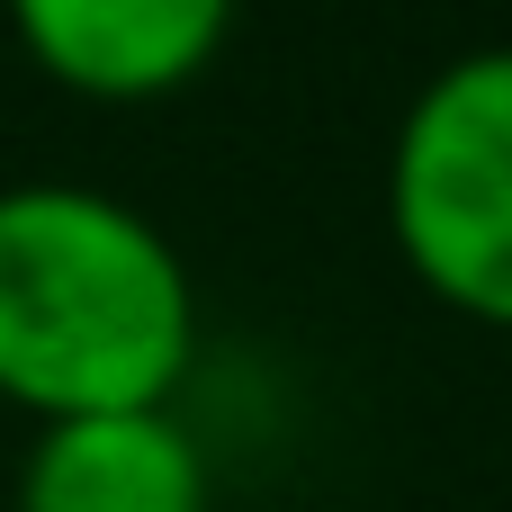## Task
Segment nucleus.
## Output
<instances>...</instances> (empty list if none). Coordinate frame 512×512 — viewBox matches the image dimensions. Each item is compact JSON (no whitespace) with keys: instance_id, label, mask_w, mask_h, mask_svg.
<instances>
[{"instance_id":"f257e3e1","label":"nucleus","mask_w":512,"mask_h":512,"mask_svg":"<svg viewBox=\"0 0 512 512\" xmlns=\"http://www.w3.org/2000/svg\"><path fill=\"white\" fill-rule=\"evenodd\" d=\"M198 369V279L117 189H0V405L36 423L180 405Z\"/></svg>"},{"instance_id":"f03ea898","label":"nucleus","mask_w":512,"mask_h":512,"mask_svg":"<svg viewBox=\"0 0 512 512\" xmlns=\"http://www.w3.org/2000/svg\"><path fill=\"white\" fill-rule=\"evenodd\" d=\"M387 234L423 297L512 333V45L450 54L387 135Z\"/></svg>"},{"instance_id":"7ed1b4c3","label":"nucleus","mask_w":512,"mask_h":512,"mask_svg":"<svg viewBox=\"0 0 512 512\" xmlns=\"http://www.w3.org/2000/svg\"><path fill=\"white\" fill-rule=\"evenodd\" d=\"M0 9L18 54L54 90L99 108H144L189 90L225 54L243 0H0Z\"/></svg>"},{"instance_id":"20e7f679","label":"nucleus","mask_w":512,"mask_h":512,"mask_svg":"<svg viewBox=\"0 0 512 512\" xmlns=\"http://www.w3.org/2000/svg\"><path fill=\"white\" fill-rule=\"evenodd\" d=\"M9 512H216V459L180 405L36 423Z\"/></svg>"}]
</instances>
